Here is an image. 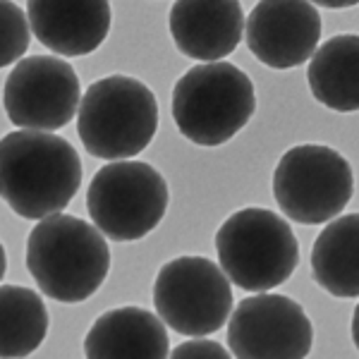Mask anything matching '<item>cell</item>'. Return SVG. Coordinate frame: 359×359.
Listing matches in <instances>:
<instances>
[{
	"mask_svg": "<svg viewBox=\"0 0 359 359\" xmlns=\"http://www.w3.org/2000/svg\"><path fill=\"white\" fill-rule=\"evenodd\" d=\"M321 15L304 0H264L247 17L245 41L259 62L290 69L311 60L321 41Z\"/></svg>",
	"mask_w": 359,
	"mask_h": 359,
	"instance_id": "obj_11",
	"label": "cell"
},
{
	"mask_svg": "<svg viewBox=\"0 0 359 359\" xmlns=\"http://www.w3.org/2000/svg\"><path fill=\"white\" fill-rule=\"evenodd\" d=\"M27 15L39 43L60 55H89L106 41L111 32V5L91 3H46L29 0Z\"/></svg>",
	"mask_w": 359,
	"mask_h": 359,
	"instance_id": "obj_13",
	"label": "cell"
},
{
	"mask_svg": "<svg viewBox=\"0 0 359 359\" xmlns=\"http://www.w3.org/2000/svg\"><path fill=\"white\" fill-rule=\"evenodd\" d=\"M0 22H3V67L17 65L20 60H25L29 41H32V22H29V15L22 10V5L10 3L5 0L0 5Z\"/></svg>",
	"mask_w": 359,
	"mask_h": 359,
	"instance_id": "obj_18",
	"label": "cell"
},
{
	"mask_svg": "<svg viewBox=\"0 0 359 359\" xmlns=\"http://www.w3.org/2000/svg\"><path fill=\"white\" fill-rule=\"evenodd\" d=\"M311 343L309 316L285 294H252L230 314L228 347L235 359H306Z\"/></svg>",
	"mask_w": 359,
	"mask_h": 359,
	"instance_id": "obj_10",
	"label": "cell"
},
{
	"mask_svg": "<svg viewBox=\"0 0 359 359\" xmlns=\"http://www.w3.org/2000/svg\"><path fill=\"white\" fill-rule=\"evenodd\" d=\"M158 130V101L144 82L125 74L98 79L84 91L77 132L84 149L108 163L132 161Z\"/></svg>",
	"mask_w": 359,
	"mask_h": 359,
	"instance_id": "obj_3",
	"label": "cell"
},
{
	"mask_svg": "<svg viewBox=\"0 0 359 359\" xmlns=\"http://www.w3.org/2000/svg\"><path fill=\"white\" fill-rule=\"evenodd\" d=\"M318 5H321V8H331V10H345V8H355V0H340V3H328V0H326V3H318Z\"/></svg>",
	"mask_w": 359,
	"mask_h": 359,
	"instance_id": "obj_21",
	"label": "cell"
},
{
	"mask_svg": "<svg viewBox=\"0 0 359 359\" xmlns=\"http://www.w3.org/2000/svg\"><path fill=\"white\" fill-rule=\"evenodd\" d=\"M154 306L161 321L175 333L206 338L230 321V278L206 257H177L161 266L156 276Z\"/></svg>",
	"mask_w": 359,
	"mask_h": 359,
	"instance_id": "obj_8",
	"label": "cell"
},
{
	"mask_svg": "<svg viewBox=\"0 0 359 359\" xmlns=\"http://www.w3.org/2000/svg\"><path fill=\"white\" fill-rule=\"evenodd\" d=\"M355 194V172L345 156L321 144L283 154L273 170V196L290 221L321 225L343 213Z\"/></svg>",
	"mask_w": 359,
	"mask_h": 359,
	"instance_id": "obj_7",
	"label": "cell"
},
{
	"mask_svg": "<svg viewBox=\"0 0 359 359\" xmlns=\"http://www.w3.org/2000/svg\"><path fill=\"white\" fill-rule=\"evenodd\" d=\"M27 271L55 302H84L111 271V249L96 225L57 213L39 221L27 237Z\"/></svg>",
	"mask_w": 359,
	"mask_h": 359,
	"instance_id": "obj_2",
	"label": "cell"
},
{
	"mask_svg": "<svg viewBox=\"0 0 359 359\" xmlns=\"http://www.w3.org/2000/svg\"><path fill=\"white\" fill-rule=\"evenodd\" d=\"M3 359H25L41 347L48 333V309L34 290L22 285H3Z\"/></svg>",
	"mask_w": 359,
	"mask_h": 359,
	"instance_id": "obj_17",
	"label": "cell"
},
{
	"mask_svg": "<svg viewBox=\"0 0 359 359\" xmlns=\"http://www.w3.org/2000/svg\"><path fill=\"white\" fill-rule=\"evenodd\" d=\"M257 111L254 84L233 62H201L172 89V120L189 142L213 149L245 130Z\"/></svg>",
	"mask_w": 359,
	"mask_h": 359,
	"instance_id": "obj_4",
	"label": "cell"
},
{
	"mask_svg": "<svg viewBox=\"0 0 359 359\" xmlns=\"http://www.w3.org/2000/svg\"><path fill=\"white\" fill-rule=\"evenodd\" d=\"M82 98L74 67L55 55L20 60L3 86V108L10 123L27 132L53 135L79 115Z\"/></svg>",
	"mask_w": 359,
	"mask_h": 359,
	"instance_id": "obj_9",
	"label": "cell"
},
{
	"mask_svg": "<svg viewBox=\"0 0 359 359\" xmlns=\"http://www.w3.org/2000/svg\"><path fill=\"white\" fill-rule=\"evenodd\" d=\"M170 192L163 175L142 161L106 163L86 189V211L108 240L135 242L163 221Z\"/></svg>",
	"mask_w": 359,
	"mask_h": 359,
	"instance_id": "obj_6",
	"label": "cell"
},
{
	"mask_svg": "<svg viewBox=\"0 0 359 359\" xmlns=\"http://www.w3.org/2000/svg\"><path fill=\"white\" fill-rule=\"evenodd\" d=\"M82 187V161L67 139L17 130L0 144V192L17 216L46 221Z\"/></svg>",
	"mask_w": 359,
	"mask_h": 359,
	"instance_id": "obj_1",
	"label": "cell"
},
{
	"mask_svg": "<svg viewBox=\"0 0 359 359\" xmlns=\"http://www.w3.org/2000/svg\"><path fill=\"white\" fill-rule=\"evenodd\" d=\"M311 276L333 297H359V213L338 216L311 247Z\"/></svg>",
	"mask_w": 359,
	"mask_h": 359,
	"instance_id": "obj_16",
	"label": "cell"
},
{
	"mask_svg": "<svg viewBox=\"0 0 359 359\" xmlns=\"http://www.w3.org/2000/svg\"><path fill=\"white\" fill-rule=\"evenodd\" d=\"M218 266L237 287L254 294L283 285L299 264V245L283 216L249 206L235 211L216 233Z\"/></svg>",
	"mask_w": 359,
	"mask_h": 359,
	"instance_id": "obj_5",
	"label": "cell"
},
{
	"mask_svg": "<svg viewBox=\"0 0 359 359\" xmlns=\"http://www.w3.org/2000/svg\"><path fill=\"white\" fill-rule=\"evenodd\" d=\"M311 96L338 113L359 111V36L340 34L311 55L306 69Z\"/></svg>",
	"mask_w": 359,
	"mask_h": 359,
	"instance_id": "obj_15",
	"label": "cell"
},
{
	"mask_svg": "<svg viewBox=\"0 0 359 359\" xmlns=\"http://www.w3.org/2000/svg\"><path fill=\"white\" fill-rule=\"evenodd\" d=\"M161 316L142 306H118L94 321L84 338L86 359H170Z\"/></svg>",
	"mask_w": 359,
	"mask_h": 359,
	"instance_id": "obj_14",
	"label": "cell"
},
{
	"mask_svg": "<svg viewBox=\"0 0 359 359\" xmlns=\"http://www.w3.org/2000/svg\"><path fill=\"white\" fill-rule=\"evenodd\" d=\"M352 343L359 350V304L355 306V314H352Z\"/></svg>",
	"mask_w": 359,
	"mask_h": 359,
	"instance_id": "obj_20",
	"label": "cell"
},
{
	"mask_svg": "<svg viewBox=\"0 0 359 359\" xmlns=\"http://www.w3.org/2000/svg\"><path fill=\"white\" fill-rule=\"evenodd\" d=\"M177 50L201 62H223L245 36V15L235 0H177L168 15Z\"/></svg>",
	"mask_w": 359,
	"mask_h": 359,
	"instance_id": "obj_12",
	"label": "cell"
},
{
	"mask_svg": "<svg viewBox=\"0 0 359 359\" xmlns=\"http://www.w3.org/2000/svg\"><path fill=\"white\" fill-rule=\"evenodd\" d=\"M170 359H233V355L216 340H187L170 352Z\"/></svg>",
	"mask_w": 359,
	"mask_h": 359,
	"instance_id": "obj_19",
	"label": "cell"
}]
</instances>
